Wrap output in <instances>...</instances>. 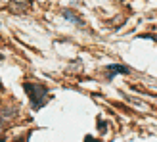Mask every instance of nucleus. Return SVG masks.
<instances>
[{"label":"nucleus","instance_id":"f257e3e1","mask_svg":"<svg viewBox=\"0 0 157 142\" xmlns=\"http://www.w3.org/2000/svg\"><path fill=\"white\" fill-rule=\"evenodd\" d=\"M23 89L29 92V98H31V104H33L35 109H40L46 102H48V90L44 89L42 85H31V83H25Z\"/></svg>","mask_w":157,"mask_h":142},{"label":"nucleus","instance_id":"f03ea898","mask_svg":"<svg viewBox=\"0 0 157 142\" xmlns=\"http://www.w3.org/2000/svg\"><path fill=\"white\" fill-rule=\"evenodd\" d=\"M128 71H130V69H128V67H124V65H117V64H111V65H109V77L113 79L117 73H124V75H127Z\"/></svg>","mask_w":157,"mask_h":142},{"label":"nucleus","instance_id":"7ed1b4c3","mask_svg":"<svg viewBox=\"0 0 157 142\" xmlns=\"http://www.w3.org/2000/svg\"><path fill=\"white\" fill-rule=\"evenodd\" d=\"M63 18L67 19V21H73V23H77V25H81V18H78V15L77 14H73L71 10H63Z\"/></svg>","mask_w":157,"mask_h":142},{"label":"nucleus","instance_id":"20e7f679","mask_svg":"<svg viewBox=\"0 0 157 142\" xmlns=\"http://www.w3.org/2000/svg\"><path fill=\"white\" fill-rule=\"evenodd\" d=\"M0 60H2V54H0Z\"/></svg>","mask_w":157,"mask_h":142}]
</instances>
